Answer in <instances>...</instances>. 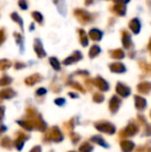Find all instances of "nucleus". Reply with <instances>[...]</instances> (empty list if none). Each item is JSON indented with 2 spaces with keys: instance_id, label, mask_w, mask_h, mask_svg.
Masks as SVG:
<instances>
[{
  "instance_id": "1",
  "label": "nucleus",
  "mask_w": 151,
  "mask_h": 152,
  "mask_svg": "<svg viewBox=\"0 0 151 152\" xmlns=\"http://www.w3.org/2000/svg\"><path fill=\"white\" fill-rule=\"evenodd\" d=\"M74 16L81 24H89L94 20V16L91 12H87L86 10H82V8H77L74 10Z\"/></svg>"
},
{
  "instance_id": "2",
  "label": "nucleus",
  "mask_w": 151,
  "mask_h": 152,
  "mask_svg": "<svg viewBox=\"0 0 151 152\" xmlns=\"http://www.w3.org/2000/svg\"><path fill=\"white\" fill-rule=\"evenodd\" d=\"M33 49H34L35 53H36L37 56L39 57V58L46 56V52H44V46H42V42H40L39 38H35V39L33 40Z\"/></svg>"
},
{
  "instance_id": "3",
  "label": "nucleus",
  "mask_w": 151,
  "mask_h": 152,
  "mask_svg": "<svg viewBox=\"0 0 151 152\" xmlns=\"http://www.w3.org/2000/svg\"><path fill=\"white\" fill-rule=\"evenodd\" d=\"M128 27H129V29L133 31V34H139V32L141 31V27H142L141 21L138 18L131 19L128 23Z\"/></svg>"
},
{
  "instance_id": "4",
  "label": "nucleus",
  "mask_w": 151,
  "mask_h": 152,
  "mask_svg": "<svg viewBox=\"0 0 151 152\" xmlns=\"http://www.w3.org/2000/svg\"><path fill=\"white\" fill-rule=\"evenodd\" d=\"M88 36L90 39H92L93 42H99L101 40L104 36V32L101 30V29H97V28H91L89 30Z\"/></svg>"
},
{
  "instance_id": "5",
  "label": "nucleus",
  "mask_w": 151,
  "mask_h": 152,
  "mask_svg": "<svg viewBox=\"0 0 151 152\" xmlns=\"http://www.w3.org/2000/svg\"><path fill=\"white\" fill-rule=\"evenodd\" d=\"M122 45L125 49H131L133 47V40H131V35L128 31H122Z\"/></svg>"
},
{
  "instance_id": "6",
  "label": "nucleus",
  "mask_w": 151,
  "mask_h": 152,
  "mask_svg": "<svg viewBox=\"0 0 151 152\" xmlns=\"http://www.w3.org/2000/svg\"><path fill=\"white\" fill-rule=\"evenodd\" d=\"M111 10L114 12V14H116L117 16L123 17V16H125V14H126V5H124V4L114 3V5L112 6Z\"/></svg>"
},
{
  "instance_id": "7",
  "label": "nucleus",
  "mask_w": 151,
  "mask_h": 152,
  "mask_svg": "<svg viewBox=\"0 0 151 152\" xmlns=\"http://www.w3.org/2000/svg\"><path fill=\"white\" fill-rule=\"evenodd\" d=\"M54 4L56 5L57 10L62 17H65L66 15V5H65V0H53Z\"/></svg>"
},
{
  "instance_id": "8",
  "label": "nucleus",
  "mask_w": 151,
  "mask_h": 152,
  "mask_svg": "<svg viewBox=\"0 0 151 152\" xmlns=\"http://www.w3.org/2000/svg\"><path fill=\"white\" fill-rule=\"evenodd\" d=\"M78 32H79V35H80V42L83 47H87L89 44V38H88V35L86 34L85 30L83 29H78Z\"/></svg>"
},
{
  "instance_id": "9",
  "label": "nucleus",
  "mask_w": 151,
  "mask_h": 152,
  "mask_svg": "<svg viewBox=\"0 0 151 152\" xmlns=\"http://www.w3.org/2000/svg\"><path fill=\"white\" fill-rule=\"evenodd\" d=\"M10 18H12V21H15V22H16L17 24L20 26L21 30H23V29H24V22H23V19L21 18V17L19 16L17 12H12V15H10Z\"/></svg>"
},
{
  "instance_id": "10",
  "label": "nucleus",
  "mask_w": 151,
  "mask_h": 152,
  "mask_svg": "<svg viewBox=\"0 0 151 152\" xmlns=\"http://www.w3.org/2000/svg\"><path fill=\"white\" fill-rule=\"evenodd\" d=\"M14 37L16 39V42L20 46V49H21V52H23L24 50V38H23V35L21 33H18V32H15L14 33Z\"/></svg>"
},
{
  "instance_id": "11",
  "label": "nucleus",
  "mask_w": 151,
  "mask_h": 152,
  "mask_svg": "<svg viewBox=\"0 0 151 152\" xmlns=\"http://www.w3.org/2000/svg\"><path fill=\"white\" fill-rule=\"evenodd\" d=\"M31 17H32L33 20L35 22H37L38 24H42L44 23V16L39 12H31Z\"/></svg>"
},
{
  "instance_id": "12",
  "label": "nucleus",
  "mask_w": 151,
  "mask_h": 152,
  "mask_svg": "<svg viewBox=\"0 0 151 152\" xmlns=\"http://www.w3.org/2000/svg\"><path fill=\"white\" fill-rule=\"evenodd\" d=\"M82 58V54H81V52H79V51H76L75 53H74L73 55H71V57H69V59H65L64 60V63H69V62L71 61H78L80 60V59Z\"/></svg>"
},
{
  "instance_id": "13",
  "label": "nucleus",
  "mask_w": 151,
  "mask_h": 152,
  "mask_svg": "<svg viewBox=\"0 0 151 152\" xmlns=\"http://www.w3.org/2000/svg\"><path fill=\"white\" fill-rule=\"evenodd\" d=\"M110 54H111V56L113 57V58H117V59H121L124 57V52H123L122 50H120V49L111 51Z\"/></svg>"
},
{
  "instance_id": "14",
  "label": "nucleus",
  "mask_w": 151,
  "mask_h": 152,
  "mask_svg": "<svg viewBox=\"0 0 151 152\" xmlns=\"http://www.w3.org/2000/svg\"><path fill=\"white\" fill-rule=\"evenodd\" d=\"M99 53H101V48H99L98 46H92L90 49V51H89V55H90V57H95L96 55H98Z\"/></svg>"
},
{
  "instance_id": "15",
  "label": "nucleus",
  "mask_w": 151,
  "mask_h": 152,
  "mask_svg": "<svg viewBox=\"0 0 151 152\" xmlns=\"http://www.w3.org/2000/svg\"><path fill=\"white\" fill-rule=\"evenodd\" d=\"M18 4H19V6H20L21 10H28V2H27L26 0H19Z\"/></svg>"
},
{
  "instance_id": "16",
  "label": "nucleus",
  "mask_w": 151,
  "mask_h": 152,
  "mask_svg": "<svg viewBox=\"0 0 151 152\" xmlns=\"http://www.w3.org/2000/svg\"><path fill=\"white\" fill-rule=\"evenodd\" d=\"M5 38H6V34H5V29L1 28L0 29V46L5 42Z\"/></svg>"
},
{
  "instance_id": "17",
  "label": "nucleus",
  "mask_w": 151,
  "mask_h": 152,
  "mask_svg": "<svg viewBox=\"0 0 151 152\" xmlns=\"http://www.w3.org/2000/svg\"><path fill=\"white\" fill-rule=\"evenodd\" d=\"M50 62H51V64H52V65L54 66L55 68H56V69H58V68L60 67V66H59V62L57 61L56 58H51Z\"/></svg>"
},
{
  "instance_id": "18",
  "label": "nucleus",
  "mask_w": 151,
  "mask_h": 152,
  "mask_svg": "<svg viewBox=\"0 0 151 152\" xmlns=\"http://www.w3.org/2000/svg\"><path fill=\"white\" fill-rule=\"evenodd\" d=\"M131 0H114V3H119V4H124L126 5Z\"/></svg>"
},
{
  "instance_id": "19",
  "label": "nucleus",
  "mask_w": 151,
  "mask_h": 152,
  "mask_svg": "<svg viewBox=\"0 0 151 152\" xmlns=\"http://www.w3.org/2000/svg\"><path fill=\"white\" fill-rule=\"evenodd\" d=\"M93 1H94V0H85V5H90V4H92L93 3Z\"/></svg>"
},
{
  "instance_id": "20",
  "label": "nucleus",
  "mask_w": 151,
  "mask_h": 152,
  "mask_svg": "<svg viewBox=\"0 0 151 152\" xmlns=\"http://www.w3.org/2000/svg\"><path fill=\"white\" fill-rule=\"evenodd\" d=\"M148 49H149V51L151 52V38H150L149 42H148Z\"/></svg>"
},
{
  "instance_id": "21",
  "label": "nucleus",
  "mask_w": 151,
  "mask_h": 152,
  "mask_svg": "<svg viewBox=\"0 0 151 152\" xmlns=\"http://www.w3.org/2000/svg\"><path fill=\"white\" fill-rule=\"evenodd\" d=\"M33 28H34V25L31 24V25H30V30H33Z\"/></svg>"
}]
</instances>
